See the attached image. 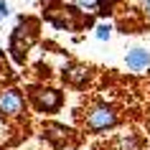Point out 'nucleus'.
I'll return each mask as SVG.
<instances>
[{"instance_id": "nucleus-1", "label": "nucleus", "mask_w": 150, "mask_h": 150, "mask_svg": "<svg viewBox=\"0 0 150 150\" xmlns=\"http://www.w3.org/2000/svg\"><path fill=\"white\" fill-rule=\"evenodd\" d=\"M117 122H120V117H117V112H115V107H110V104H97L94 110H89L87 120H84V125H87L89 132L112 130Z\"/></svg>"}, {"instance_id": "nucleus-2", "label": "nucleus", "mask_w": 150, "mask_h": 150, "mask_svg": "<svg viewBox=\"0 0 150 150\" xmlns=\"http://www.w3.org/2000/svg\"><path fill=\"white\" fill-rule=\"evenodd\" d=\"M28 97H31V104L38 112H43V115L46 112H56L64 104V94L59 89H51V87H33Z\"/></svg>"}, {"instance_id": "nucleus-3", "label": "nucleus", "mask_w": 150, "mask_h": 150, "mask_svg": "<svg viewBox=\"0 0 150 150\" xmlns=\"http://www.w3.org/2000/svg\"><path fill=\"white\" fill-rule=\"evenodd\" d=\"M25 107V97L21 94V89H5L3 94H0V115L5 117H16L21 115Z\"/></svg>"}, {"instance_id": "nucleus-4", "label": "nucleus", "mask_w": 150, "mask_h": 150, "mask_svg": "<svg viewBox=\"0 0 150 150\" xmlns=\"http://www.w3.org/2000/svg\"><path fill=\"white\" fill-rule=\"evenodd\" d=\"M33 41H36V33H28V36H25V31H23V25H21V23L13 28V36H10V51H13V59H16L18 64L25 61L23 51L33 46Z\"/></svg>"}, {"instance_id": "nucleus-5", "label": "nucleus", "mask_w": 150, "mask_h": 150, "mask_svg": "<svg viewBox=\"0 0 150 150\" xmlns=\"http://www.w3.org/2000/svg\"><path fill=\"white\" fill-rule=\"evenodd\" d=\"M61 76H64L66 84H71V87H84L89 81V76H92V71H89V66H84V64H66Z\"/></svg>"}, {"instance_id": "nucleus-6", "label": "nucleus", "mask_w": 150, "mask_h": 150, "mask_svg": "<svg viewBox=\"0 0 150 150\" xmlns=\"http://www.w3.org/2000/svg\"><path fill=\"white\" fill-rule=\"evenodd\" d=\"M127 66L132 71H140V69H148L150 66V54L145 51V48H132L130 54H127Z\"/></svg>"}, {"instance_id": "nucleus-7", "label": "nucleus", "mask_w": 150, "mask_h": 150, "mask_svg": "<svg viewBox=\"0 0 150 150\" xmlns=\"http://www.w3.org/2000/svg\"><path fill=\"white\" fill-rule=\"evenodd\" d=\"M74 5L79 10H84V13H94V10H99V13H110V8H112V3L115 0H71Z\"/></svg>"}, {"instance_id": "nucleus-8", "label": "nucleus", "mask_w": 150, "mask_h": 150, "mask_svg": "<svg viewBox=\"0 0 150 150\" xmlns=\"http://www.w3.org/2000/svg\"><path fill=\"white\" fill-rule=\"evenodd\" d=\"M110 36H112V25L110 23H99L97 25V38L99 41H107Z\"/></svg>"}, {"instance_id": "nucleus-9", "label": "nucleus", "mask_w": 150, "mask_h": 150, "mask_svg": "<svg viewBox=\"0 0 150 150\" xmlns=\"http://www.w3.org/2000/svg\"><path fill=\"white\" fill-rule=\"evenodd\" d=\"M117 150H135V137H122L117 142Z\"/></svg>"}, {"instance_id": "nucleus-10", "label": "nucleus", "mask_w": 150, "mask_h": 150, "mask_svg": "<svg viewBox=\"0 0 150 150\" xmlns=\"http://www.w3.org/2000/svg\"><path fill=\"white\" fill-rule=\"evenodd\" d=\"M8 13H10V5L5 3V0H0V21H3V18L8 16Z\"/></svg>"}, {"instance_id": "nucleus-11", "label": "nucleus", "mask_w": 150, "mask_h": 150, "mask_svg": "<svg viewBox=\"0 0 150 150\" xmlns=\"http://www.w3.org/2000/svg\"><path fill=\"white\" fill-rule=\"evenodd\" d=\"M145 10H148V13H150V0H148V3H145Z\"/></svg>"}]
</instances>
